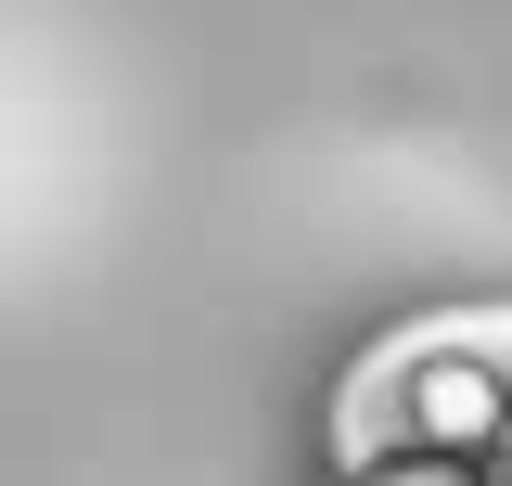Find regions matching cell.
<instances>
[{"label": "cell", "mask_w": 512, "mask_h": 486, "mask_svg": "<svg viewBox=\"0 0 512 486\" xmlns=\"http://www.w3.org/2000/svg\"><path fill=\"white\" fill-rule=\"evenodd\" d=\"M500 461H512V423H500Z\"/></svg>", "instance_id": "3"}, {"label": "cell", "mask_w": 512, "mask_h": 486, "mask_svg": "<svg viewBox=\"0 0 512 486\" xmlns=\"http://www.w3.org/2000/svg\"><path fill=\"white\" fill-rule=\"evenodd\" d=\"M359 486H474L461 461H397V474H359Z\"/></svg>", "instance_id": "2"}, {"label": "cell", "mask_w": 512, "mask_h": 486, "mask_svg": "<svg viewBox=\"0 0 512 486\" xmlns=\"http://www.w3.org/2000/svg\"><path fill=\"white\" fill-rule=\"evenodd\" d=\"M397 410H410V448H436V461H474V448H500L512 423V384L474 346H436V359L397 371Z\"/></svg>", "instance_id": "1"}]
</instances>
